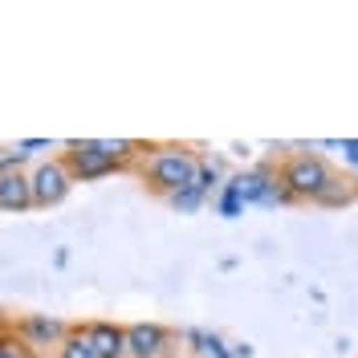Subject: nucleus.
Segmentation results:
<instances>
[{
  "mask_svg": "<svg viewBox=\"0 0 358 358\" xmlns=\"http://www.w3.org/2000/svg\"><path fill=\"white\" fill-rule=\"evenodd\" d=\"M232 196H236V200H273L268 171H248V176H236V183H232Z\"/></svg>",
  "mask_w": 358,
  "mask_h": 358,
  "instance_id": "9",
  "label": "nucleus"
},
{
  "mask_svg": "<svg viewBox=\"0 0 358 358\" xmlns=\"http://www.w3.org/2000/svg\"><path fill=\"white\" fill-rule=\"evenodd\" d=\"M200 176V159L192 155L187 147H159L147 155L143 163V179L155 187V192H167V196H179L187 192Z\"/></svg>",
  "mask_w": 358,
  "mask_h": 358,
  "instance_id": "1",
  "label": "nucleus"
},
{
  "mask_svg": "<svg viewBox=\"0 0 358 358\" xmlns=\"http://www.w3.org/2000/svg\"><path fill=\"white\" fill-rule=\"evenodd\" d=\"M346 151H350V159H358V143H346Z\"/></svg>",
  "mask_w": 358,
  "mask_h": 358,
  "instance_id": "15",
  "label": "nucleus"
},
{
  "mask_svg": "<svg viewBox=\"0 0 358 358\" xmlns=\"http://www.w3.org/2000/svg\"><path fill=\"white\" fill-rule=\"evenodd\" d=\"M330 163L317 155H293L285 167H281V183H285V196L289 200H317L326 187H330Z\"/></svg>",
  "mask_w": 358,
  "mask_h": 358,
  "instance_id": "2",
  "label": "nucleus"
},
{
  "mask_svg": "<svg viewBox=\"0 0 358 358\" xmlns=\"http://www.w3.org/2000/svg\"><path fill=\"white\" fill-rule=\"evenodd\" d=\"M66 167H69V176H73V183H78V179H102V176H110L118 163H114V159H106V155H98V151H94V143H69Z\"/></svg>",
  "mask_w": 358,
  "mask_h": 358,
  "instance_id": "4",
  "label": "nucleus"
},
{
  "mask_svg": "<svg viewBox=\"0 0 358 358\" xmlns=\"http://www.w3.org/2000/svg\"><path fill=\"white\" fill-rule=\"evenodd\" d=\"M200 196H203V192H196V187H187V192H179V196H171V203H176V208H196V203H200Z\"/></svg>",
  "mask_w": 358,
  "mask_h": 358,
  "instance_id": "13",
  "label": "nucleus"
},
{
  "mask_svg": "<svg viewBox=\"0 0 358 358\" xmlns=\"http://www.w3.org/2000/svg\"><path fill=\"white\" fill-rule=\"evenodd\" d=\"M167 342H171V334L163 326H155V322L127 326V358H163Z\"/></svg>",
  "mask_w": 358,
  "mask_h": 358,
  "instance_id": "5",
  "label": "nucleus"
},
{
  "mask_svg": "<svg viewBox=\"0 0 358 358\" xmlns=\"http://www.w3.org/2000/svg\"><path fill=\"white\" fill-rule=\"evenodd\" d=\"M86 338L98 358H127V326L94 322V326H86Z\"/></svg>",
  "mask_w": 358,
  "mask_h": 358,
  "instance_id": "6",
  "label": "nucleus"
},
{
  "mask_svg": "<svg viewBox=\"0 0 358 358\" xmlns=\"http://www.w3.org/2000/svg\"><path fill=\"white\" fill-rule=\"evenodd\" d=\"M317 200H322V203H346V200H350V187H346V179L334 176V179H330V187H326Z\"/></svg>",
  "mask_w": 358,
  "mask_h": 358,
  "instance_id": "12",
  "label": "nucleus"
},
{
  "mask_svg": "<svg viewBox=\"0 0 358 358\" xmlns=\"http://www.w3.org/2000/svg\"><path fill=\"white\" fill-rule=\"evenodd\" d=\"M0 330H4V317H0Z\"/></svg>",
  "mask_w": 358,
  "mask_h": 358,
  "instance_id": "16",
  "label": "nucleus"
},
{
  "mask_svg": "<svg viewBox=\"0 0 358 358\" xmlns=\"http://www.w3.org/2000/svg\"><path fill=\"white\" fill-rule=\"evenodd\" d=\"M21 334L29 338V346H62L69 334V326L66 322H53V317H24L21 322Z\"/></svg>",
  "mask_w": 358,
  "mask_h": 358,
  "instance_id": "8",
  "label": "nucleus"
},
{
  "mask_svg": "<svg viewBox=\"0 0 358 358\" xmlns=\"http://www.w3.org/2000/svg\"><path fill=\"white\" fill-rule=\"evenodd\" d=\"M29 187H33V208L62 203L69 196V187H73V176H69L66 159H45V163H37L33 176H29Z\"/></svg>",
  "mask_w": 358,
  "mask_h": 358,
  "instance_id": "3",
  "label": "nucleus"
},
{
  "mask_svg": "<svg viewBox=\"0 0 358 358\" xmlns=\"http://www.w3.org/2000/svg\"><path fill=\"white\" fill-rule=\"evenodd\" d=\"M57 358H98V355H94V346H90L86 330H69L66 342L57 346Z\"/></svg>",
  "mask_w": 358,
  "mask_h": 358,
  "instance_id": "11",
  "label": "nucleus"
},
{
  "mask_svg": "<svg viewBox=\"0 0 358 358\" xmlns=\"http://www.w3.org/2000/svg\"><path fill=\"white\" fill-rule=\"evenodd\" d=\"M33 208V187L24 171H0V212H24Z\"/></svg>",
  "mask_w": 358,
  "mask_h": 358,
  "instance_id": "7",
  "label": "nucleus"
},
{
  "mask_svg": "<svg viewBox=\"0 0 358 358\" xmlns=\"http://www.w3.org/2000/svg\"><path fill=\"white\" fill-rule=\"evenodd\" d=\"M90 143H94L98 155L114 159V163H122V159H131L138 151V143H131V138H90Z\"/></svg>",
  "mask_w": 358,
  "mask_h": 358,
  "instance_id": "10",
  "label": "nucleus"
},
{
  "mask_svg": "<svg viewBox=\"0 0 358 358\" xmlns=\"http://www.w3.org/2000/svg\"><path fill=\"white\" fill-rule=\"evenodd\" d=\"M13 346H17L13 338H0V358H24L21 350H13Z\"/></svg>",
  "mask_w": 358,
  "mask_h": 358,
  "instance_id": "14",
  "label": "nucleus"
}]
</instances>
